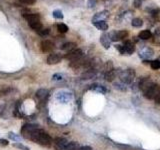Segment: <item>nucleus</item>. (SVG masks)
Instances as JSON below:
<instances>
[{
  "label": "nucleus",
  "instance_id": "1",
  "mask_svg": "<svg viewBox=\"0 0 160 150\" xmlns=\"http://www.w3.org/2000/svg\"><path fill=\"white\" fill-rule=\"evenodd\" d=\"M30 140H32V141L36 142L40 145H43V146H49V145H51L52 142L51 137L45 131L39 128L34 130L31 136H30Z\"/></svg>",
  "mask_w": 160,
  "mask_h": 150
},
{
  "label": "nucleus",
  "instance_id": "2",
  "mask_svg": "<svg viewBox=\"0 0 160 150\" xmlns=\"http://www.w3.org/2000/svg\"><path fill=\"white\" fill-rule=\"evenodd\" d=\"M119 77L124 84H131L135 78V70L131 68L125 69L119 73Z\"/></svg>",
  "mask_w": 160,
  "mask_h": 150
},
{
  "label": "nucleus",
  "instance_id": "3",
  "mask_svg": "<svg viewBox=\"0 0 160 150\" xmlns=\"http://www.w3.org/2000/svg\"><path fill=\"white\" fill-rule=\"evenodd\" d=\"M160 93V86L158 84H152L146 91L143 92L144 97L147 99H154Z\"/></svg>",
  "mask_w": 160,
  "mask_h": 150
},
{
  "label": "nucleus",
  "instance_id": "4",
  "mask_svg": "<svg viewBox=\"0 0 160 150\" xmlns=\"http://www.w3.org/2000/svg\"><path fill=\"white\" fill-rule=\"evenodd\" d=\"M109 38L111 41H119V40H123L128 36L127 30H120V31H112L109 34Z\"/></svg>",
  "mask_w": 160,
  "mask_h": 150
},
{
  "label": "nucleus",
  "instance_id": "5",
  "mask_svg": "<svg viewBox=\"0 0 160 150\" xmlns=\"http://www.w3.org/2000/svg\"><path fill=\"white\" fill-rule=\"evenodd\" d=\"M37 125H34V124H25L22 126L21 128V134L24 138H27V139H30V136H31V134L33 133V131L35 129H37Z\"/></svg>",
  "mask_w": 160,
  "mask_h": 150
},
{
  "label": "nucleus",
  "instance_id": "6",
  "mask_svg": "<svg viewBox=\"0 0 160 150\" xmlns=\"http://www.w3.org/2000/svg\"><path fill=\"white\" fill-rule=\"evenodd\" d=\"M83 56V51L81 49H74L69 51L66 55H65V59L70 60V61H76V60H79Z\"/></svg>",
  "mask_w": 160,
  "mask_h": 150
},
{
  "label": "nucleus",
  "instance_id": "7",
  "mask_svg": "<svg viewBox=\"0 0 160 150\" xmlns=\"http://www.w3.org/2000/svg\"><path fill=\"white\" fill-rule=\"evenodd\" d=\"M55 98H56L60 103H68L70 100L73 98L72 93L67 92V91H59L55 95Z\"/></svg>",
  "mask_w": 160,
  "mask_h": 150
},
{
  "label": "nucleus",
  "instance_id": "8",
  "mask_svg": "<svg viewBox=\"0 0 160 150\" xmlns=\"http://www.w3.org/2000/svg\"><path fill=\"white\" fill-rule=\"evenodd\" d=\"M135 51V45L131 40H126L123 44V55H131Z\"/></svg>",
  "mask_w": 160,
  "mask_h": 150
},
{
  "label": "nucleus",
  "instance_id": "9",
  "mask_svg": "<svg viewBox=\"0 0 160 150\" xmlns=\"http://www.w3.org/2000/svg\"><path fill=\"white\" fill-rule=\"evenodd\" d=\"M154 55V51L152 48L150 47H144L139 51V57L143 59V60H147L150 59Z\"/></svg>",
  "mask_w": 160,
  "mask_h": 150
},
{
  "label": "nucleus",
  "instance_id": "10",
  "mask_svg": "<svg viewBox=\"0 0 160 150\" xmlns=\"http://www.w3.org/2000/svg\"><path fill=\"white\" fill-rule=\"evenodd\" d=\"M152 84L153 82L151 81L150 77H144L140 80V82H139V89L141 90L142 92H145Z\"/></svg>",
  "mask_w": 160,
  "mask_h": 150
},
{
  "label": "nucleus",
  "instance_id": "11",
  "mask_svg": "<svg viewBox=\"0 0 160 150\" xmlns=\"http://www.w3.org/2000/svg\"><path fill=\"white\" fill-rule=\"evenodd\" d=\"M61 60H62L61 55L57 54V53H52V54H49L47 56L46 61L50 65H54V64L60 63V62H61Z\"/></svg>",
  "mask_w": 160,
  "mask_h": 150
},
{
  "label": "nucleus",
  "instance_id": "12",
  "mask_svg": "<svg viewBox=\"0 0 160 150\" xmlns=\"http://www.w3.org/2000/svg\"><path fill=\"white\" fill-rule=\"evenodd\" d=\"M67 144H68V141H67V139H65V138H56L54 140V145L56 150H63Z\"/></svg>",
  "mask_w": 160,
  "mask_h": 150
},
{
  "label": "nucleus",
  "instance_id": "13",
  "mask_svg": "<svg viewBox=\"0 0 160 150\" xmlns=\"http://www.w3.org/2000/svg\"><path fill=\"white\" fill-rule=\"evenodd\" d=\"M54 49V43L50 40H44L41 42V50L43 52H50Z\"/></svg>",
  "mask_w": 160,
  "mask_h": 150
},
{
  "label": "nucleus",
  "instance_id": "14",
  "mask_svg": "<svg viewBox=\"0 0 160 150\" xmlns=\"http://www.w3.org/2000/svg\"><path fill=\"white\" fill-rule=\"evenodd\" d=\"M23 17L28 21V23L40 21V15L38 13H25L23 14Z\"/></svg>",
  "mask_w": 160,
  "mask_h": 150
},
{
  "label": "nucleus",
  "instance_id": "15",
  "mask_svg": "<svg viewBox=\"0 0 160 150\" xmlns=\"http://www.w3.org/2000/svg\"><path fill=\"white\" fill-rule=\"evenodd\" d=\"M100 42H101L102 46L105 48V49H109L110 47V42H111V40L109 38V35L107 33H103L101 36H100Z\"/></svg>",
  "mask_w": 160,
  "mask_h": 150
},
{
  "label": "nucleus",
  "instance_id": "16",
  "mask_svg": "<svg viewBox=\"0 0 160 150\" xmlns=\"http://www.w3.org/2000/svg\"><path fill=\"white\" fill-rule=\"evenodd\" d=\"M108 14H109V12L107 10H104V11L96 13L92 17V23L96 22V21H100V20H104L106 17H108Z\"/></svg>",
  "mask_w": 160,
  "mask_h": 150
},
{
  "label": "nucleus",
  "instance_id": "17",
  "mask_svg": "<svg viewBox=\"0 0 160 150\" xmlns=\"http://www.w3.org/2000/svg\"><path fill=\"white\" fill-rule=\"evenodd\" d=\"M48 95H49V92L47 89H39L37 90L36 92V97L40 100V101H45L47 98H48Z\"/></svg>",
  "mask_w": 160,
  "mask_h": 150
},
{
  "label": "nucleus",
  "instance_id": "18",
  "mask_svg": "<svg viewBox=\"0 0 160 150\" xmlns=\"http://www.w3.org/2000/svg\"><path fill=\"white\" fill-rule=\"evenodd\" d=\"M94 26L96 27L98 30H101V31H106L108 29V24L105 20H100V21H96L94 22Z\"/></svg>",
  "mask_w": 160,
  "mask_h": 150
},
{
  "label": "nucleus",
  "instance_id": "19",
  "mask_svg": "<svg viewBox=\"0 0 160 150\" xmlns=\"http://www.w3.org/2000/svg\"><path fill=\"white\" fill-rule=\"evenodd\" d=\"M138 37H139L140 39H142V40H148V39H150V38L152 37V33H151V31H150V30H148V29H146V30H142V31L139 33Z\"/></svg>",
  "mask_w": 160,
  "mask_h": 150
},
{
  "label": "nucleus",
  "instance_id": "20",
  "mask_svg": "<svg viewBox=\"0 0 160 150\" xmlns=\"http://www.w3.org/2000/svg\"><path fill=\"white\" fill-rule=\"evenodd\" d=\"M90 89L95 90V91H97L99 93H102V94H105V93L107 92L106 88H105L104 86H102V85H98V84H92V85H90Z\"/></svg>",
  "mask_w": 160,
  "mask_h": 150
},
{
  "label": "nucleus",
  "instance_id": "21",
  "mask_svg": "<svg viewBox=\"0 0 160 150\" xmlns=\"http://www.w3.org/2000/svg\"><path fill=\"white\" fill-rule=\"evenodd\" d=\"M150 15H151V17L155 20V21L159 22L160 21V8L156 7V8L152 9L151 11H150Z\"/></svg>",
  "mask_w": 160,
  "mask_h": 150
},
{
  "label": "nucleus",
  "instance_id": "22",
  "mask_svg": "<svg viewBox=\"0 0 160 150\" xmlns=\"http://www.w3.org/2000/svg\"><path fill=\"white\" fill-rule=\"evenodd\" d=\"M75 47H76V43L74 42H66L64 43L62 46H61V49L64 50V51H71V50H74Z\"/></svg>",
  "mask_w": 160,
  "mask_h": 150
},
{
  "label": "nucleus",
  "instance_id": "23",
  "mask_svg": "<svg viewBox=\"0 0 160 150\" xmlns=\"http://www.w3.org/2000/svg\"><path fill=\"white\" fill-rule=\"evenodd\" d=\"M28 25L30 26V28H31L32 30H35L36 32L40 31L43 26H42V23L40 21H35V22H31V23H28Z\"/></svg>",
  "mask_w": 160,
  "mask_h": 150
},
{
  "label": "nucleus",
  "instance_id": "24",
  "mask_svg": "<svg viewBox=\"0 0 160 150\" xmlns=\"http://www.w3.org/2000/svg\"><path fill=\"white\" fill-rule=\"evenodd\" d=\"M115 77H116V72H115L114 69L111 70V71L105 73V80H106V81H108V82L113 81Z\"/></svg>",
  "mask_w": 160,
  "mask_h": 150
},
{
  "label": "nucleus",
  "instance_id": "25",
  "mask_svg": "<svg viewBox=\"0 0 160 150\" xmlns=\"http://www.w3.org/2000/svg\"><path fill=\"white\" fill-rule=\"evenodd\" d=\"M12 92H16V90L13 89V88H5V89H3V90L0 91V98H4L5 96L11 94Z\"/></svg>",
  "mask_w": 160,
  "mask_h": 150
},
{
  "label": "nucleus",
  "instance_id": "26",
  "mask_svg": "<svg viewBox=\"0 0 160 150\" xmlns=\"http://www.w3.org/2000/svg\"><path fill=\"white\" fill-rule=\"evenodd\" d=\"M79 144L77 142H68V144L64 147L63 150H78Z\"/></svg>",
  "mask_w": 160,
  "mask_h": 150
},
{
  "label": "nucleus",
  "instance_id": "27",
  "mask_svg": "<svg viewBox=\"0 0 160 150\" xmlns=\"http://www.w3.org/2000/svg\"><path fill=\"white\" fill-rule=\"evenodd\" d=\"M131 25L133 27L139 28V27H141L143 25V20L141 18H133L131 20Z\"/></svg>",
  "mask_w": 160,
  "mask_h": 150
},
{
  "label": "nucleus",
  "instance_id": "28",
  "mask_svg": "<svg viewBox=\"0 0 160 150\" xmlns=\"http://www.w3.org/2000/svg\"><path fill=\"white\" fill-rule=\"evenodd\" d=\"M8 137H9L10 140H13V141H16V142H20V141H21V139H22V137L20 136V135L14 133V132H9L8 133Z\"/></svg>",
  "mask_w": 160,
  "mask_h": 150
},
{
  "label": "nucleus",
  "instance_id": "29",
  "mask_svg": "<svg viewBox=\"0 0 160 150\" xmlns=\"http://www.w3.org/2000/svg\"><path fill=\"white\" fill-rule=\"evenodd\" d=\"M57 30H58V32H60V33H66L69 30V28H68V26L66 24L60 23V24L57 25Z\"/></svg>",
  "mask_w": 160,
  "mask_h": 150
},
{
  "label": "nucleus",
  "instance_id": "30",
  "mask_svg": "<svg viewBox=\"0 0 160 150\" xmlns=\"http://www.w3.org/2000/svg\"><path fill=\"white\" fill-rule=\"evenodd\" d=\"M95 76V73L92 71V70H88V71H86L85 73L82 74L81 78L82 79H91Z\"/></svg>",
  "mask_w": 160,
  "mask_h": 150
},
{
  "label": "nucleus",
  "instance_id": "31",
  "mask_svg": "<svg viewBox=\"0 0 160 150\" xmlns=\"http://www.w3.org/2000/svg\"><path fill=\"white\" fill-rule=\"evenodd\" d=\"M52 15L55 19H63V12L60 9H56L52 12Z\"/></svg>",
  "mask_w": 160,
  "mask_h": 150
},
{
  "label": "nucleus",
  "instance_id": "32",
  "mask_svg": "<svg viewBox=\"0 0 160 150\" xmlns=\"http://www.w3.org/2000/svg\"><path fill=\"white\" fill-rule=\"evenodd\" d=\"M114 87L120 90V91H126L127 88L125 86V84L123 82H117V83H114Z\"/></svg>",
  "mask_w": 160,
  "mask_h": 150
},
{
  "label": "nucleus",
  "instance_id": "33",
  "mask_svg": "<svg viewBox=\"0 0 160 150\" xmlns=\"http://www.w3.org/2000/svg\"><path fill=\"white\" fill-rule=\"evenodd\" d=\"M150 66L153 70H158L160 68V61L159 60H153V61H150Z\"/></svg>",
  "mask_w": 160,
  "mask_h": 150
},
{
  "label": "nucleus",
  "instance_id": "34",
  "mask_svg": "<svg viewBox=\"0 0 160 150\" xmlns=\"http://www.w3.org/2000/svg\"><path fill=\"white\" fill-rule=\"evenodd\" d=\"M113 69L114 68H113V63H112V61H107L106 63H105V66H104L105 73L111 71V70H113Z\"/></svg>",
  "mask_w": 160,
  "mask_h": 150
},
{
  "label": "nucleus",
  "instance_id": "35",
  "mask_svg": "<svg viewBox=\"0 0 160 150\" xmlns=\"http://www.w3.org/2000/svg\"><path fill=\"white\" fill-rule=\"evenodd\" d=\"M13 146L20 149V150H30V148L28 146H26V145H23L22 143H14Z\"/></svg>",
  "mask_w": 160,
  "mask_h": 150
},
{
  "label": "nucleus",
  "instance_id": "36",
  "mask_svg": "<svg viewBox=\"0 0 160 150\" xmlns=\"http://www.w3.org/2000/svg\"><path fill=\"white\" fill-rule=\"evenodd\" d=\"M52 80L53 81H61V80H63V75L61 73L54 74L52 76Z\"/></svg>",
  "mask_w": 160,
  "mask_h": 150
},
{
  "label": "nucleus",
  "instance_id": "37",
  "mask_svg": "<svg viewBox=\"0 0 160 150\" xmlns=\"http://www.w3.org/2000/svg\"><path fill=\"white\" fill-rule=\"evenodd\" d=\"M96 4H97V0H88V1H87V7L90 8V9H92V8H94L95 6H96Z\"/></svg>",
  "mask_w": 160,
  "mask_h": 150
},
{
  "label": "nucleus",
  "instance_id": "38",
  "mask_svg": "<svg viewBox=\"0 0 160 150\" xmlns=\"http://www.w3.org/2000/svg\"><path fill=\"white\" fill-rule=\"evenodd\" d=\"M49 32H50V30L49 29H41L40 31H38L37 33L40 35V36H46V35H48L49 34Z\"/></svg>",
  "mask_w": 160,
  "mask_h": 150
},
{
  "label": "nucleus",
  "instance_id": "39",
  "mask_svg": "<svg viewBox=\"0 0 160 150\" xmlns=\"http://www.w3.org/2000/svg\"><path fill=\"white\" fill-rule=\"evenodd\" d=\"M133 5H134L135 8H140L142 6V0H134Z\"/></svg>",
  "mask_w": 160,
  "mask_h": 150
},
{
  "label": "nucleus",
  "instance_id": "40",
  "mask_svg": "<svg viewBox=\"0 0 160 150\" xmlns=\"http://www.w3.org/2000/svg\"><path fill=\"white\" fill-rule=\"evenodd\" d=\"M20 1L24 4H27V5H33L35 2H36V0H20Z\"/></svg>",
  "mask_w": 160,
  "mask_h": 150
},
{
  "label": "nucleus",
  "instance_id": "41",
  "mask_svg": "<svg viewBox=\"0 0 160 150\" xmlns=\"http://www.w3.org/2000/svg\"><path fill=\"white\" fill-rule=\"evenodd\" d=\"M115 48H116L118 51L120 52V54L123 55V45H120V44H116L115 45Z\"/></svg>",
  "mask_w": 160,
  "mask_h": 150
},
{
  "label": "nucleus",
  "instance_id": "42",
  "mask_svg": "<svg viewBox=\"0 0 160 150\" xmlns=\"http://www.w3.org/2000/svg\"><path fill=\"white\" fill-rule=\"evenodd\" d=\"M0 145H3V146H6L8 145V141L6 139H0Z\"/></svg>",
  "mask_w": 160,
  "mask_h": 150
},
{
  "label": "nucleus",
  "instance_id": "43",
  "mask_svg": "<svg viewBox=\"0 0 160 150\" xmlns=\"http://www.w3.org/2000/svg\"><path fill=\"white\" fill-rule=\"evenodd\" d=\"M154 42L160 45V34H159V35H155V40H154Z\"/></svg>",
  "mask_w": 160,
  "mask_h": 150
},
{
  "label": "nucleus",
  "instance_id": "44",
  "mask_svg": "<svg viewBox=\"0 0 160 150\" xmlns=\"http://www.w3.org/2000/svg\"><path fill=\"white\" fill-rule=\"evenodd\" d=\"M78 150H92V148L90 146H82V147H79Z\"/></svg>",
  "mask_w": 160,
  "mask_h": 150
},
{
  "label": "nucleus",
  "instance_id": "45",
  "mask_svg": "<svg viewBox=\"0 0 160 150\" xmlns=\"http://www.w3.org/2000/svg\"><path fill=\"white\" fill-rule=\"evenodd\" d=\"M154 99H155V102H156V103H158V104H160V93H159V94H158L157 96L155 97Z\"/></svg>",
  "mask_w": 160,
  "mask_h": 150
},
{
  "label": "nucleus",
  "instance_id": "46",
  "mask_svg": "<svg viewBox=\"0 0 160 150\" xmlns=\"http://www.w3.org/2000/svg\"><path fill=\"white\" fill-rule=\"evenodd\" d=\"M0 9H1V10H2V7H1V4H0Z\"/></svg>",
  "mask_w": 160,
  "mask_h": 150
}]
</instances>
